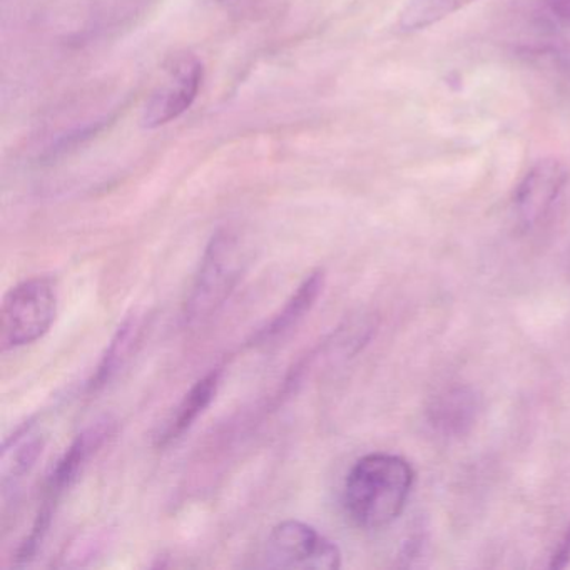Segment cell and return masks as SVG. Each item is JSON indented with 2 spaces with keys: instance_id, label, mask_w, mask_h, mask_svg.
Returning <instances> with one entry per match:
<instances>
[{
  "instance_id": "9c48e42d",
  "label": "cell",
  "mask_w": 570,
  "mask_h": 570,
  "mask_svg": "<svg viewBox=\"0 0 570 570\" xmlns=\"http://www.w3.org/2000/svg\"><path fill=\"white\" fill-rule=\"evenodd\" d=\"M45 446L46 435L35 422L26 423L4 443L2 460H0L4 493L18 487L19 482L31 472Z\"/></svg>"
},
{
  "instance_id": "8fae6325",
  "label": "cell",
  "mask_w": 570,
  "mask_h": 570,
  "mask_svg": "<svg viewBox=\"0 0 570 570\" xmlns=\"http://www.w3.org/2000/svg\"><path fill=\"white\" fill-rule=\"evenodd\" d=\"M323 286H325L323 269H316L312 275L306 276L305 282L296 288L292 298L283 306L282 312L265 328L259 330L255 338L256 345L273 342V340H278L279 336L292 332L305 318L306 313H309V309L315 306L316 299L322 295Z\"/></svg>"
},
{
  "instance_id": "7a4b0ae2",
  "label": "cell",
  "mask_w": 570,
  "mask_h": 570,
  "mask_svg": "<svg viewBox=\"0 0 570 570\" xmlns=\"http://www.w3.org/2000/svg\"><path fill=\"white\" fill-rule=\"evenodd\" d=\"M248 248L236 233L222 229L203 253L185 303L189 325H203L228 302L249 265Z\"/></svg>"
},
{
  "instance_id": "5b68a950",
  "label": "cell",
  "mask_w": 570,
  "mask_h": 570,
  "mask_svg": "<svg viewBox=\"0 0 570 570\" xmlns=\"http://www.w3.org/2000/svg\"><path fill=\"white\" fill-rule=\"evenodd\" d=\"M263 559L269 569L336 570L342 567L338 547L315 527L299 520H285L273 527Z\"/></svg>"
},
{
  "instance_id": "ba28073f",
  "label": "cell",
  "mask_w": 570,
  "mask_h": 570,
  "mask_svg": "<svg viewBox=\"0 0 570 570\" xmlns=\"http://www.w3.org/2000/svg\"><path fill=\"white\" fill-rule=\"evenodd\" d=\"M482 412V399L470 386H452L433 396L426 419L443 436H463L473 429Z\"/></svg>"
},
{
  "instance_id": "9a60e30c",
  "label": "cell",
  "mask_w": 570,
  "mask_h": 570,
  "mask_svg": "<svg viewBox=\"0 0 570 570\" xmlns=\"http://www.w3.org/2000/svg\"><path fill=\"white\" fill-rule=\"evenodd\" d=\"M547 4L552 9L553 14L570 22V0H547Z\"/></svg>"
},
{
  "instance_id": "3957f363",
  "label": "cell",
  "mask_w": 570,
  "mask_h": 570,
  "mask_svg": "<svg viewBox=\"0 0 570 570\" xmlns=\"http://www.w3.org/2000/svg\"><path fill=\"white\" fill-rule=\"evenodd\" d=\"M58 315V292L46 276L26 279L6 295L2 303V348L32 345L51 330Z\"/></svg>"
},
{
  "instance_id": "5bb4252c",
  "label": "cell",
  "mask_w": 570,
  "mask_h": 570,
  "mask_svg": "<svg viewBox=\"0 0 570 570\" xmlns=\"http://www.w3.org/2000/svg\"><path fill=\"white\" fill-rule=\"evenodd\" d=\"M570 563V525L569 529L563 533L562 539H560L559 547H557L556 552L550 557V569H566Z\"/></svg>"
},
{
  "instance_id": "8992f818",
  "label": "cell",
  "mask_w": 570,
  "mask_h": 570,
  "mask_svg": "<svg viewBox=\"0 0 570 570\" xmlns=\"http://www.w3.org/2000/svg\"><path fill=\"white\" fill-rule=\"evenodd\" d=\"M203 82V66L196 59H183L163 85L149 99L142 111L145 128L155 129L178 119L195 102Z\"/></svg>"
},
{
  "instance_id": "30bf717a",
  "label": "cell",
  "mask_w": 570,
  "mask_h": 570,
  "mask_svg": "<svg viewBox=\"0 0 570 570\" xmlns=\"http://www.w3.org/2000/svg\"><path fill=\"white\" fill-rule=\"evenodd\" d=\"M219 382H222V370H212L189 389V392L183 396L181 402L176 406L173 415L169 416L165 429L159 432V446L171 445L173 442L181 439L195 425L196 420L206 412V409L215 400Z\"/></svg>"
},
{
  "instance_id": "6da1fadb",
  "label": "cell",
  "mask_w": 570,
  "mask_h": 570,
  "mask_svg": "<svg viewBox=\"0 0 570 570\" xmlns=\"http://www.w3.org/2000/svg\"><path fill=\"white\" fill-rule=\"evenodd\" d=\"M415 472L405 459L392 453H370L350 470L343 485V507L360 529L390 525L405 510Z\"/></svg>"
},
{
  "instance_id": "7c38bea8",
  "label": "cell",
  "mask_w": 570,
  "mask_h": 570,
  "mask_svg": "<svg viewBox=\"0 0 570 570\" xmlns=\"http://www.w3.org/2000/svg\"><path fill=\"white\" fill-rule=\"evenodd\" d=\"M142 332H145V322L139 316H129L126 322L119 326L115 338L106 348L105 356L99 362L95 375L89 380V390L98 392L109 385L111 380L118 376V373L128 365L129 360L136 353L139 343H141Z\"/></svg>"
},
{
  "instance_id": "277c9868",
  "label": "cell",
  "mask_w": 570,
  "mask_h": 570,
  "mask_svg": "<svg viewBox=\"0 0 570 570\" xmlns=\"http://www.w3.org/2000/svg\"><path fill=\"white\" fill-rule=\"evenodd\" d=\"M106 433H108V429L105 425H98L96 429L92 426L91 430L79 435L71 443V446L66 450L65 455L58 460L55 469L49 473L48 480H46L41 507H39L38 515H36L35 523H32L31 532L26 537L22 546L19 547L16 562H29L36 556L39 546L45 542L46 533L49 532L59 502H61L66 492L75 485L79 473L82 472L92 453L105 442Z\"/></svg>"
},
{
  "instance_id": "4fadbf2b",
  "label": "cell",
  "mask_w": 570,
  "mask_h": 570,
  "mask_svg": "<svg viewBox=\"0 0 570 570\" xmlns=\"http://www.w3.org/2000/svg\"><path fill=\"white\" fill-rule=\"evenodd\" d=\"M475 0H409L400 12L399 28L403 32H416L443 21L466 8Z\"/></svg>"
},
{
  "instance_id": "52a82bcc",
  "label": "cell",
  "mask_w": 570,
  "mask_h": 570,
  "mask_svg": "<svg viewBox=\"0 0 570 570\" xmlns=\"http://www.w3.org/2000/svg\"><path fill=\"white\" fill-rule=\"evenodd\" d=\"M567 171L553 159L537 163L515 191V213L523 228H532L546 218L567 183Z\"/></svg>"
}]
</instances>
